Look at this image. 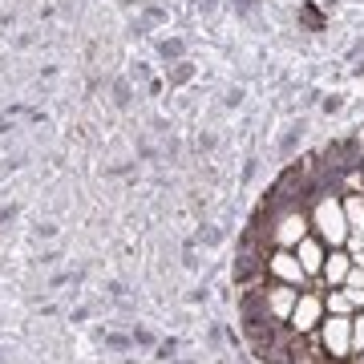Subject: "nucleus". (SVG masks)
I'll return each mask as SVG.
<instances>
[{
	"label": "nucleus",
	"mask_w": 364,
	"mask_h": 364,
	"mask_svg": "<svg viewBox=\"0 0 364 364\" xmlns=\"http://www.w3.org/2000/svg\"><path fill=\"white\" fill-rule=\"evenodd\" d=\"M312 219V235L324 247H344L348 243V219H344V198L336 195H320L308 210Z\"/></svg>",
	"instance_id": "1"
},
{
	"label": "nucleus",
	"mask_w": 364,
	"mask_h": 364,
	"mask_svg": "<svg viewBox=\"0 0 364 364\" xmlns=\"http://www.w3.org/2000/svg\"><path fill=\"white\" fill-rule=\"evenodd\" d=\"M308 235H312V219H308V210H304V207L275 210L272 227H267L272 247H284V251H296V243H299V239H308Z\"/></svg>",
	"instance_id": "2"
},
{
	"label": "nucleus",
	"mask_w": 364,
	"mask_h": 364,
	"mask_svg": "<svg viewBox=\"0 0 364 364\" xmlns=\"http://www.w3.org/2000/svg\"><path fill=\"white\" fill-rule=\"evenodd\" d=\"M316 336H320L328 360H352V316H324Z\"/></svg>",
	"instance_id": "3"
},
{
	"label": "nucleus",
	"mask_w": 364,
	"mask_h": 364,
	"mask_svg": "<svg viewBox=\"0 0 364 364\" xmlns=\"http://www.w3.org/2000/svg\"><path fill=\"white\" fill-rule=\"evenodd\" d=\"M320 324H324V291H299L296 308L287 316V328L299 336H316Z\"/></svg>",
	"instance_id": "4"
},
{
	"label": "nucleus",
	"mask_w": 364,
	"mask_h": 364,
	"mask_svg": "<svg viewBox=\"0 0 364 364\" xmlns=\"http://www.w3.org/2000/svg\"><path fill=\"white\" fill-rule=\"evenodd\" d=\"M267 275H272L275 284H291V287H299V291L312 284V279H308V272L299 267L296 251H284V247L267 251Z\"/></svg>",
	"instance_id": "5"
},
{
	"label": "nucleus",
	"mask_w": 364,
	"mask_h": 364,
	"mask_svg": "<svg viewBox=\"0 0 364 364\" xmlns=\"http://www.w3.org/2000/svg\"><path fill=\"white\" fill-rule=\"evenodd\" d=\"M296 299H299V287L291 284H275L263 291V308H267V316L272 320H279V324H287V316H291V308H296Z\"/></svg>",
	"instance_id": "6"
},
{
	"label": "nucleus",
	"mask_w": 364,
	"mask_h": 364,
	"mask_svg": "<svg viewBox=\"0 0 364 364\" xmlns=\"http://www.w3.org/2000/svg\"><path fill=\"white\" fill-rule=\"evenodd\" d=\"M296 259H299V267L308 272V279H320L324 259H328V247L316 239V235H308V239H299V243H296Z\"/></svg>",
	"instance_id": "7"
},
{
	"label": "nucleus",
	"mask_w": 364,
	"mask_h": 364,
	"mask_svg": "<svg viewBox=\"0 0 364 364\" xmlns=\"http://www.w3.org/2000/svg\"><path fill=\"white\" fill-rule=\"evenodd\" d=\"M348 272H352V255H348V251H344V247H328V259H324L320 279H324L328 287H344Z\"/></svg>",
	"instance_id": "8"
},
{
	"label": "nucleus",
	"mask_w": 364,
	"mask_h": 364,
	"mask_svg": "<svg viewBox=\"0 0 364 364\" xmlns=\"http://www.w3.org/2000/svg\"><path fill=\"white\" fill-rule=\"evenodd\" d=\"M360 308L348 299V291L344 287H328L324 291V316H356Z\"/></svg>",
	"instance_id": "9"
},
{
	"label": "nucleus",
	"mask_w": 364,
	"mask_h": 364,
	"mask_svg": "<svg viewBox=\"0 0 364 364\" xmlns=\"http://www.w3.org/2000/svg\"><path fill=\"white\" fill-rule=\"evenodd\" d=\"M344 219L348 235H364V195H344Z\"/></svg>",
	"instance_id": "10"
},
{
	"label": "nucleus",
	"mask_w": 364,
	"mask_h": 364,
	"mask_svg": "<svg viewBox=\"0 0 364 364\" xmlns=\"http://www.w3.org/2000/svg\"><path fill=\"white\" fill-rule=\"evenodd\" d=\"M356 352H364V308L352 316V356Z\"/></svg>",
	"instance_id": "11"
},
{
	"label": "nucleus",
	"mask_w": 364,
	"mask_h": 364,
	"mask_svg": "<svg viewBox=\"0 0 364 364\" xmlns=\"http://www.w3.org/2000/svg\"><path fill=\"white\" fill-rule=\"evenodd\" d=\"M348 364H364V352H356V356H352V360Z\"/></svg>",
	"instance_id": "12"
}]
</instances>
